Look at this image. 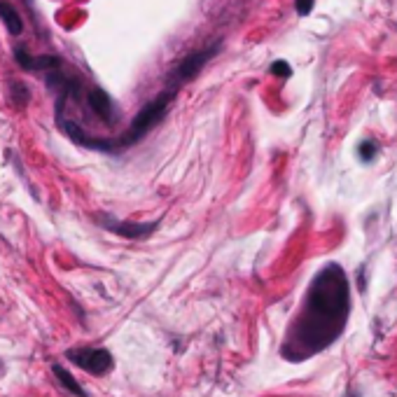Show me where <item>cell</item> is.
I'll use <instances>...</instances> for the list:
<instances>
[{
    "label": "cell",
    "instance_id": "cell-2",
    "mask_svg": "<svg viewBox=\"0 0 397 397\" xmlns=\"http://www.w3.org/2000/svg\"><path fill=\"white\" fill-rule=\"evenodd\" d=\"M175 91L178 89L169 87V89H164L159 96L152 98L150 103H145L141 108V112L134 117L131 126H129L124 134H119L117 138H101V136L87 134L80 124H75V122H71L66 117V105H61V103H57V124H59L61 131L68 136V138H71L73 143L82 145V148L94 150V152H105V155H114V152H124L129 148H134L136 143H141L145 136H148L152 129H155L159 122L166 117V112H169V108H171V101L175 98Z\"/></svg>",
    "mask_w": 397,
    "mask_h": 397
},
{
    "label": "cell",
    "instance_id": "cell-5",
    "mask_svg": "<svg viewBox=\"0 0 397 397\" xmlns=\"http://www.w3.org/2000/svg\"><path fill=\"white\" fill-rule=\"evenodd\" d=\"M220 45H223V42L218 40L215 45H211V47H203V49H198V52H192L189 57L182 59L180 64L175 66V71H173V85L171 87L178 89V85H182V82L194 80L196 75L201 73V68L220 52Z\"/></svg>",
    "mask_w": 397,
    "mask_h": 397
},
{
    "label": "cell",
    "instance_id": "cell-13",
    "mask_svg": "<svg viewBox=\"0 0 397 397\" xmlns=\"http://www.w3.org/2000/svg\"><path fill=\"white\" fill-rule=\"evenodd\" d=\"M313 3H316V0H295V7H297V12H300L302 17H307V14L313 10Z\"/></svg>",
    "mask_w": 397,
    "mask_h": 397
},
{
    "label": "cell",
    "instance_id": "cell-9",
    "mask_svg": "<svg viewBox=\"0 0 397 397\" xmlns=\"http://www.w3.org/2000/svg\"><path fill=\"white\" fill-rule=\"evenodd\" d=\"M377 152H379V145L374 143L372 138L362 141L360 145H357V157H360L362 164H372L374 159H377Z\"/></svg>",
    "mask_w": 397,
    "mask_h": 397
},
{
    "label": "cell",
    "instance_id": "cell-7",
    "mask_svg": "<svg viewBox=\"0 0 397 397\" xmlns=\"http://www.w3.org/2000/svg\"><path fill=\"white\" fill-rule=\"evenodd\" d=\"M52 374L57 377L59 386L64 388V391H68V395H73V397H89L85 388L78 384V379H75L66 367H61V365H52Z\"/></svg>",
    "mask_w": 397,
    "mask_h": 397
},
{
    "label": "cell",
    "instance_id": "cell-12",
    "mask_svg": "<svg viewBox=\"0 0 397 397\" xmlns=\"http://www.w3.org/2000/svg\"><path fill=\"white\" fill-rule=\"evenodd\" d=\"M271 73L278 75V78H290V75H292V68H290L285 61H273V64H271Z\"/></svg>",
    "mask_w": 397,
    "mask_h": 397
},
{
    "label": "cell",
    "instance_id": "cell-6",
    "mask_svg": "<svg viewBox=\"0 0 397 397\" xmlns=\"http://www.w3.org/2000/svg\"><path fill=\"white\" fill-rule=\"evenodd\" d=\"M87 103H89L91 112H94L96 117L103 122V124H112V122L117 119L112 98H110L108 91H103L101 87H91L87 91Z\"/></svg>",
    "mask_w": 397,
    "mask_h": 397
},
{
    "label": "cell",
    "instance_id": "cell-3",
    "mask_svg": "<svg viewBox=\"0 0 397 397\" xmlns=\"http://www.w3.org/2000/svg\"><path fill=\"white\" fill-rule=\"evenodd\" d=\"M68 362L75 365L78 369H85L94 377H105L114 369V357L108 348L101 346H80V348H68L66 350Z\"/></svg>",
    "mask_w": 397,
    "mask_h": 397
},
{
    "label": "cell",
    "instance_id": "cell-4",
    "mask_svg": "<svg viewBox=\"0 0 397 397\" xmlns=\"http://www.w3.org/2000/svg\"><path fill=\"white\" fill-rule=\"evenodd\" d=\"M94 223L105 229V232H112L122 236V239L126 241H145L150 239L152 234L157 232L159 227V220H155V223H129V220H119L110 215V213H96L94 215Z\"/></svg>",
    "mask_w": 397,
    "mask_h": 397
},
{
    "label": "cell",
    "instance_id": "cell-11",
    "mask_svg": "<svg viewBox=\"0 0 397 397\" xmlns=\"http://www.w3.org/2000/svg\"><path fill=\"white\" fill-rule=\"evenodd\" d=\"M14 59H17V64L24 68V71H33V59L24 47H14Z\"/></svg>",
    "mask_w": 397,
    "mask_h": 397
},
{
    "label": "cell",
    "instance_id": "cell-10",
    "mask_svg": "<svg viewBox=\"0 0 397 397\" xmlns=\"http://www.w3.org/2000/svg\"><path fill=\"white\" fill-rule=\"evenodd\" d=\"M28 98H30V94H28L26 85H19V82H12V101L17 103V105H26V103H28Z\"/></svg>",
    "mask_w": 397,
    "mask_h": 397
},
{
    "label": "cell",
    "instance_id": "cell-8",
    "mask_svg": "<svg viewBox=\"0 0 397 397\" xmlns=\"http://www.w3.org/2000/svg\"><path fill=\"white\" fill-rule=\"evenodd\" d=\"M0 19H3V24L7 26L12 35H19L21 30H24V21H21V14L14 10L10 3H5V0H0Z\"/></svg>",
    "mask_w": 397,
    "mask_h": 397
},
{
    "label": "cell",
    "instance_id": "cell-14",
    "mask_svg": "<svg viewBox=\"0 0 397 397\" xmlns=\"http://www.w3.org/2000/svg\"><path fill=\"white\" fill-rule=\"evenodd\" d=\"M26 3H33V0H26Z\"/></svg>",
    "mask_w": 397,
    "mask_h": 397
},
{
    "label": "cell",
    "instance_id": "cell-1",
    "mask_svg": "<svg viewBox=\"0 0 397 397\" xmlns=\"http://www.w3.org/2000/svg\"><path fill=\"white\" fill-rule=\"evenodd\" d=\"M350 280L339 262H327L316 271L304 292L300 311L290 320L280 357L288 362H307L334 346L350 320Z\"/></svg>",
    "mask_w": 397,
    "mask_h": 397
}]
</instances>
